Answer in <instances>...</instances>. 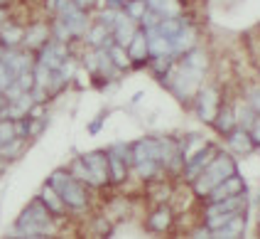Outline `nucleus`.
<instances>
[{
  "mask_svg": "<svg viewBox=\"0 0 260 239\" xmlns=\"http://www.w3.org/2000/svg\"><path fill=\"white\" fill-rule=\"evenodd\" d=\"M57 217L47 209L40 197H32L17 215L13 227L15 237H52L57 234Z\"/></svg>",
  "mask_w": 260,
  "mask_h": 239,
  "instance_id": "f257e3e1",
  "label": "nucleus"
},
{
  "mask_svg": "<svg viewBox=\"0 0 260 239\" xmlns=\"http://www.w3.org/2000/svg\"><path fill=\"white\" fill-rule=\"evenodd\" d=\"M236 170H238V165H236V155L229 153L226 148H218V153L214 155V161L204 168L202 175L194 180V182H189V188H191V193L197 195V197L206 200V195L211 193V190H214L223 178L233 175Z\"/></svg>",
  "mask_w": 260,
  "mask_h": 239,
  "instance_id": "f03ea898",
  "label": "nucleus"
},
{
  "mask_svg": "<svg viewBox=\"0 0 260 239\" xmlns=\"http://www.w3.org/2000/svg\"><path fill=\"white\" fill-rule=\"evenodd\" d=\"M91 188H88L86 182H81V180L72 178L67 180L64 185H61V200H64V205L69 209V215H81V212H86L91 207V193H88Z\"/></svg>",
  "mask_w": 260,
  "mask_h": 239,
  "instance_id": "7ed1b4c3",
  "label": "nucleus"
},
{
  "mask_svg": "<svg viewBox=\"0 0 260 239\" xmlns=\"http://www.w3.org/2000/svg\"><path fill=\"white\" fill-rule=\"evenodd\" d=\"M57 20H61L67 25V30L72 32V37H84L86 30L91 28V20H88V13L81 10L74 0H64L61 8L57 10Z\"/></svg>",
  "mask_w": 260,
  "mask_h": 239,
  "instance_id": "20e7f679",
  "label": "nucleus"
},
{
  "mask_svg": "<svg viewBox=\"0 0 260 239\" xmlns=\"http://www.w3.org/2000/svg\"><path fill=\"white\" fill-rule=\"evenodd\" d=\"M191 101H194V114H197V119L204 121V123H211V121L216 119L218 106L223 101V96H221L218 87H202Z\"/></svg>",
  "mask_w": 260,
  "mask_h": 239,
  "instance_id": "39448f33",
  "label": "nucleus"
},
{
  "mask_svg": "<svg viewBox=\"0 0 260 239\" xmlns=\"http://www.w3.org/2000/svg\"><path fill=\"white\" fill-rule=\"evenodd\" d=\"M81 161L86 163L88 173H91V190L111 188V178H108V153H106V150H88V153L81 155Z\"/></svg>",
  "mask_w": 260,
  "mask_h": 239,
  "instance_id": "423d86ee",
  "label": "nucleus"
},
{
  "mask_svg": "<svg viewBox=\"0 0 260 239\" xmlns=\"http://www.w3.org/2000/svg\"><path fill=\"white\" fill-rule=\"evenodd\" d=\"M218 148H221V146H216V143H211V141H209L202 150H197V153L189 158L187 163H184V168H182V175H179V178L184 180L187 185H189V182H194V180L202 175L204 168L214 161V155L218 153Z\"/></svg>",
  "mask_w": 260,
  "mask_h": 239,
  "instance_id": "0eeeda50",
  "label": "nucleus"
},
{
  "mask_svg": "<svg viewBox=\"0 0 260 239\" xmlns=\"http://www.w3.org/2000/svg\"><path fill=\"white\" fill-rule=\"evenodd\" d=\"M174 220H177L174 217V207H170V202L155 205L145 217V229L152 232V234H165V232H170L174 227Z\"/></svg>",
  "mask_w": 260,
  "mask_h": 239,
  "instance_id": "6e6552de",
  "label": "nucleus"
},
{
  "mask_svg": "<svg viewBox=\"0 0 260 239\" xmlns=\"http://www.w3.org/2000/svg\"><path fill=\"white\" fill-rule=\"evenodd\" d=\"M248 193V182L246 178L236 170L233 175H229V178H223L221 182H218L216 188L211 190V193L206 195V200L204 202H216V200H223V197H233V195H246Z\"/></svg>",
  "mask_w": 260,
  "mask_h": 239,
  "instance_id": "1a4fd4ad",
  "label": "nucleus"
},
{
  "mask_svg": "<svg viewBox=\"0 0 260 239\" xmlns=\"http://www.w3.org/2000/svg\"><path fill=\"white\" fill-rule=\"evenodd\" d=\"M223 143H226V150L233 153L236 158H243V155H250L255 146H253V141H250V134H248V128H241V126H236L233 131L223 136Z\"/></svg>",
  "mask_w": 260,
  "mask_h": 239,
  "instance_id": "9d476101",
  "label": "nucleus"
},
{
  "mask_svg": "<svg viewBox=\"0 0 260 239\" xmlns=\"http://www.w3.org/2000/svg\"><path fill=\"white\" fill-rule=\"evenodd\" d=\"M37 197L42 200L44 205H47V209L57 217L59 222L64 220V217H69V209H67V205H64V200H61V195L49 185V182H44L42 188H40V193H37Z\"/></svg>",
  "mask_w": 260,
  "mask_h": 239,
  "instance_id": "9b49d317",
  "label": "nucleus"
},
{
  "mask_svg": "<svg viewBox=\"0 0 260 239\" xmlns=\"http://www.w3.org/2000/svg\"><path fill=\"white\" fill-rule=\"evenodd\" d=\"M211 126H214V131H216L218 136H226L229 131H233L236 126H238V119H236V106L231 104V101H221V106H218V114L216 119L211 121Z\"/></svg>",
  "mask_w": 260,
  "mask_h": 239,
  "instance_id": "f8f14e48",
  "label": "nucleus"
},
{
  "mask_svg": "<svg viewBox=\"0 0 260 239\" xmlns=\"http://www.w3.org/2000/svg\"><path fill=\"white\" fill-rule=\"evenodd\" d=\"M128 55H130V62L133 67H143L150 62V47H147V35H145L143 28H138L133 42L128 45Z\"/></svg>",
  "mask_w": 260,
  "mask_h": 239,
  "instance_id": "ddd939ff",
  "label": "nucleus"
},
{
  "mask_svg": "<svg viewBox=\"0 0 260 239\" xmlns=\"http://www.w3.org/2000/svg\"><path fill=\"white\" fill-rule=\"evenodd\" d=\"M108 153V150H106ZM108 178H111V185L113 188H120L125 185V180L130 178V163L120 155H113L108 153Z\"/></svg>",
  "mask_w": 260,
  "mask_h": 239,
  "instance_id": "4468645a",
  "label": "nucleus"
},
{
  "mask_svg": "<svg viewBox=\"0 0 260 239\" xmlns=\"http://www.w3.org/2000/svg\"><path fill=\"white\" fill-rule=\"evenodd\" d=\"M49 37H52V28L44 25V22H35V25L25 32L22 45L27 47V49H32V52H37V49H42V47L49 42Z\"/></svg>",
  "mask_w": 260,
  "mask_h": 239,
  "instance_id": "2eb2a0df",
  "label": "nucleus"
},
{
  "mask_svg": "<svg viewBox=\"0 0 260 239\" xmlns=\"http://www.w3.org/2000/svg\"><path fill=\"white\" fill-rule=\"evenodd\" d=\"M84 37H86V45L91 47V49H99V47L106 49V47H111L116 42V40H113V32L108 30V28H103L101 22H93Z\"/></svg>",
  "mask_w": 260,
  "mask_h": 239,
  "instance_id": "dca6fc26",
  "label": "nucleus"
},
{
  "mask_svg": "<svg viewBox=\"0 0 260 239\" xmlns=\"http://www.w3.org/2000/svg\"><path fill=\"white\" fill-rule=\"evenodd\" d=\"M246 229H248V212H238L231 222L226 224V227H221L218 232H214L211 237L214 239H236V237H243Z\"/></svg>",
  "mask_w": 260,
  "mask_h": 239,
  "instance_id": "f3484780",
  "label": "nucleus"
},
{
  "mask_svg": "<svg viewBox=\"0 0 260 239\" xmlns=\"http://www.w3.org/2000/svg\"><path fill=\"white\" fill-rule=\"evenodd\" d=\"M135 32H138V28H135V20H130V17L120 10L116 28H113V40H116L118 45L128 47L130 42H133V37H135Z\"/></svg>",
  "mask_w": 260,
  "mask_h": 239,
  "instance_id": "a211bd4d",
  "label": "nucleus"
},
{
  "mask_svg": "<svg viewBox=\"0 0 260 239\" xmlns=\"http://www.w3.org/2000/svg\"><path fill=\"white\" fill-rule=\"evenodd\" d=\"M22 40H25V30L20 25H13V20L0 25V47L3 49H15L17 45H22Z\"/></svg>",
  "mask_w": 260,
  "mask_h": 239,
  "instance_id": "6ab92c4d",
  "label": "nucleus"
},
{
  "mask_svg": "<svg viewBox=\"0 0 260 239\" xmlns=\"http://www.w3.org/2000/svg\"><path fill=\"white\" fill-rule=\"evenodd\" d=\"M182 67H187V69H194V72H206L209 69V55L204 52L202 47H191L189 52L182 55V60H179Z\"/></svg>",
  "mask_w": 260,
  "mask_h": 239,
  "instance_id": "aec40b11",
  "label": "nucleus"
},
{
  "mask_svg": "<svg viewBox=\"0 0 260 239\" xmlns=\"http://www.w3.org/2000/svg\"><path fill=\"white\" fill-rule=\"evenodd\" d=\"M170 45H172V55L174 57H182L184 52H189L191 47H197V35L194 30H189V25L184 30L179 32V35H174L172 40H170Z\"/></svg>",
  "mask_w": 260,
  "mask_h": 239,
  "instance_id": "412c9836",
  "label": "nucleus"
},
{
  "mask_svg": "<svg viewBox=\"0 0 260 239\" xmlns=\"http://www.w3.org/2000/svg\"><path fill=\"white\" fill-rule=\"evenodd\" d=\"M145 35H147L150 57H157V55H172V45H170V40H167L165 35H159L157 30H145Z\"/></svg>",
  "mask_w": 260,
  "mask_h": 239,
  "instance_id": "4be33fe9",
  "label": "nucleus"
},
{
  "mask_svg": "<svg viewBox=\"0 0 260 239\" xmlns=\"http://www.w3.org/2000/svg\"><path fill=\"white\" fill-rule=\"evenodd\" d=\"M147 8L162 17L182 15V3L179 0H147Z\"/></svg>",
  "mask_w": 260,
  "mask_h": 239,
  "instance_id": "5701e85b",
  "label": "nucleus"
},
{
  "mask_svg": "<svg viewBox=\"0 0 260 239\" xmlns=\"http://www.w3.org/2000/svg\"><path fill=\"white\" fill-rule=\"evenodd\" d=\"M179 57H172V55H157V57H150V72L157 76V79H165V76L172 72V67L177 64Z\"/></svg>",
  "mask_w": 260,
  "mask_h": 239,
  "instance_id": "b1692460",
  "label": "nucleus"
},
{
  "mask_svg": "<svg viewBox=\"0 0 260 239\" xmlns=\"http://www.w3.org/2000/svg\"><path fill=\"white\" fill-rule=\"evenodd\" d=\"M184 28H187V20H184L182 15H177V17H162L155 30H157L159 35H165L167 40H172L174 35H179Z\"/></svg>",
  "mask_w": 260,
  "mask_h": 239,
  "instance_id": "393cba45",
  "label": "nucleus"
},
{
  "mask_svg": "<svg viewBox=\"0 0 260 239\" xmlns=\"http://www.w3.org/2000/svg\"><path fill=\"white\" fill-rule=\"evenodd\" d=\"M27 138H13V141H8V143H3L0 146V158H5V161H17L25 150H27Z\"/></svg>",
  "mask_w": 260,
  "mask_h": 239,
  "instance_id": "a878e982",
  "label": "nucleus"
},
{
  "mask_svg": "<svg viewBox=\"0 0 260 239\" xmlns=\"http://www.w3.org/2000/svg\"><path fill=\"white\" fill-rule=\"evenodd\" d=\"M108 49V55H111V62L116 64L120 72H128V69H133V62H130V55H128V47L118 45V42H113L111 47H106Z\"/></svg>",
  "mask_w": 260,
  "mask_h": 239,
  "instance_id": "bb28decb",
  "label": "nucleus"
},
{
  "mask_svg": "<svg viewBox=\"0 0 260 239\" xmlns=\"http://www.w3.org/2000/svg\"><path fill=\"white\" fill-rule=\"evenodd\" d=\"M123 13L130 17V20H135V22H140L147 13V0H125V5H123Z\"/></svg>",
  "mask_w": 260,
  "mask_h": 239,
  "instance_id": "cd10ccee",
  "label": "nucleus"
},
{
  "mask_svg": "<svg viewBox=\"0 0 260 239\" xmlns=\"http://www.w3.org/2000/svg\"><path fill=\"white\" fill-rule=\"evenodd\" d=\"M13 138H20L17 136V121L10 119V116H0V146L13 141Z\"/></svg>",
  "mask_w": 260,
  "mask_h": 239,
  "instance_id": "c85d7f7f",
  "label": "nucleus"
},
{
  "mask_svg": "<svg viewBox=\"0 0 260 239\" xmlns=\"http://www.w3.org/2000/svg\"><path fill=\"white\" fill-rule=\"evenodd\" d=\"M25 121H27V141H35V138H40L44 134V128L49 123V116H42V119H29V116H25Z\"/></svg>",
  "mask_w": 260,
  "mask_h": 239,
  "instance_id": "c756f323",
  "label": "nucleus"
},
{
  "mask_svg": "<svg viewBox=\"0 0 260 239\" xmlns=\"http://www.w3.org/2000/svg\"><path fill=\"white\" fill-rule=\"evenodd\" d=\"M69 170H72V175L76 180H81V182H86L88 188H91V173H88V168H86V163L81 161V155L79 158H74L72 163H69Z\"/></svg>",
  "mask_w": 260,
  "mask_h": 239,
  "instance_id": "7c9ffc66",
  "label": "nucleus"
},
{
  "mask_svg": "<svg viewBox=\"0 0 260 239\" xmlns=\"http://www.w3.org/2000/svg\"><path fill=\"white\" fill-rule=\"evenodd\" d=\"M118 15H120V10H116V8H103L101 13L96 15V22H101L103 28H108V30L113 32V28H116V22H118Z\"/></svg>",
  "mask_w": 260,
  "mask_h": 239,
  "instance_id": "2f4dec72",
  "label": "nucleus"
},
{
  "mask_svg": "<svg viewBox=\"0 0 260 239\" xmlns=\"http://www.w3.org/2000/svg\"><path fill=\"white\" fill-rule=\"evenodd\" d=\"M103 123H106V111H103V114H99V116H96V119H93V121H91V123L86 126L88 136H99V134H101Z\"/></svg>",
  "mask_w": 260,
  "mask_h": 239,
  "instance_id": "473e14b6",
  "label": "nucleus"
},
{
  "mask_svg": "<svg viewBox=\"0 0 260 239\" xmlns=\"http://www.w3.org/2000/svg\"><path fill=\"white\" fill-rule=\"evenodd\" d=\"M248 134H250V141H253V146L260 148V114L255 116V121L248 126Z\"/></svg>",
  "mask_w": 260,
  "mask_h": 239,
  "instance_id": "72a5a7b5",
  "label": "nucleus"
},
{
  "mask_svg": "<svg viewBox=\"0 0 260 239\" xmlns=\"http://www.w3.org/2000/svg\"><path fill=\"white\" fill-rule=\"evenodd\" d=\"M246 101L253 106V109H255V114H260V87H253V89H248Z\"/></svg>",
  "mask_w": 260,
  "mask_h": 239,
  "instance_id": "f704fd0d",
  "label": "nucleus"
},
{
  "mask_svg": "<svg viewBox=\"0 0 260 239\" xmlns=\"http://www.w3.org/2000/svg\"><path fill=\"white\" fill-rule=\"evenodd\" d=\"M189 234H191V237H197V239H206V237H211V229H209V227L202 222L199 227H197V229H191Z\"/></svg>",
  "mask_w": 260,
  "mask_h": 239,
  "instance_id": "c9c22d12",
  "label": "nucleus"
},
{
  "mask_svg": "<svg viewBox=\"0 0 260 239\" xmlns=\"http://www.w3.org/2000/svg\"><path fill=\"white\" fill-rule=\"evenodd\" d=\"M74 3H76V5L81 8V10H91V8H93V5H96L99 0H74Z\"/></svg>",
  "mask_w": 260,
  "mask_h": 239,
  "instance_id": "e433bc0d",
  "label": "nucleus"
},
{
  "mask_svg": "<svg viewBox=\"0 0 260 239\" xmlns=\"http://www.w3.org/2000/svg\"><path fill=\"white\" fill-rule=\"evenodd\" d=\"M8 165H10V161H5V158H0V178L5 175V170H8Z\"/></svg>",
  "mask_w": 260,
  "mask_h": 239,
  "instance_id": "4c0bfd02",
  "label": "nucleus"
},
{
  "mask_svg": "<svg viewBox=\"0 0 260 239\" xmlns=\"http://www.w3.org/2000/svg\"><path fill=\"white\" fill-rule=\"evenodd\" d=\"M140 101H143V91H138V94L133 96V104H140Z\"/></svg>",
  "mask_w": 260,
  "mask_h": 239,
  "instance_id": "58836bf2",
  "label": "nucleus"
},
{
  "mask_svg": "<svg viewBox=\"0 0 260 239\" xmlns=\"http://www.w3.org/2000/svg\"><path fill=\"white\" fill-rule=\"evenodd\" d=\"M3 20H5V10L0 8V25H3Z\"/></svg>",
  "mask_w": 260,
  "mask_h": 239,
  "instance_id": "ea45409f",
  "label": "nucleus"
},
{
  "mask_svg": "<svg viewBox=\"0 0 260 239\" xmlns=\"http://www.w3.org/2000/svg\"><path fill=\"white\" fill-rule=\"evenodd\" d=\"M258 232H260V212H258Z\"/></svg>",
  "mask_w": 260,
  "mask_h": 239,
  "instance_id": "a19ab883",
  "label": "nucleus"
},
{
  "mask_svg": "<svg viewBox=\"0 0 260 239\" xmlns=\"http://www.w3.org/2000/svg\"><path fill=\"white\" fill-rule=\"evenodd\" d=\"M0 55H3V47H0Z\"/></svg>",
  "mask_w": 260,
  "mask_h": 239,
  "instance_id": "79ce46f5",
  "label": "nucleus"
}]
</instances>
